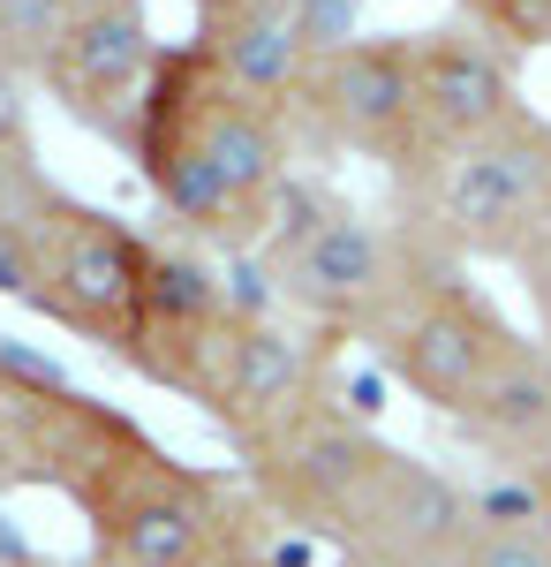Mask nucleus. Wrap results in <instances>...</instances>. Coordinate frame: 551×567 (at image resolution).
Returning <instances> with one entry per match:
<instances>
[{
  "label": "nucleus",
  "mask_w": 551,
  "mask_h": 567,
  "mask_svg": "<svg viewBox=\"0 0 551 567\" xmlns=\"http://www.w3.org/2000/svg\"><path fill=\"white\" fill-rule=\"evenodd\" d=\"M197 8H205L197 16L205 61L250 99H272L295 114L310 61L333 45V31L318 23V0H197Z\"/></svg>",
  "instance_id": "nucleus-11"
},
{
  "label": "nucleus",
  "mask_w": 551,
  "mask_h": 567,
  "mask_svg": "<svg viewBox=\"0 0 551 567\" xmlns=\"http://www.w3.org/2000/svg\"><path fill=\"white\" fill-rule=\"evenodd\" d=\"M205 567H272V553L257 545V529H235V537H227V553H212Z\"/></svg>",
  "instance_id": "nucleus-20"
},
{
  "label": "nucleus",
  "mask_w": 551,
  "mask_h": 567,
  "mask_svg": "<svg viewBox=\"0 0 551 567\" xmlns=\"http://www.w3.org/2000/svg\"><path fill=\"white\" fill-rule=\"evenodd\" d=\"M408 45H416V99H424V130L438 159L468 136H491L529 106L513 53L499 39H484L476 23H446V31H424Z\"/></svg>",
  "instance_id": "nucleus-12"
},
{
  "label": "nucleus",
  "mask_w": 551,
  "mask_h": 567,
  "mask_svg": "<svg viewBox=\"0 0 551 567\" xmlns=\"http://www.w3.org/2000/svg\"><path fill=\"white\" fill-rule=\"evenodd\" d=\"M484 454H499L507 470H529L551 454V349L544 341H513V355L484 379V393L454 416Z\"/></svg>",
  "instance_id": "nucleus-14"
},
{
  "label": "nucleus",
  "mask_w": 551,
  "mask_h": 567,
  "mask_svg": "<svg viewBox=\"0 0 551 567\" xmlns=\"http://www.w3.org/2000/svg\"><path fill=\"white\" fill-rule=\"evenodd\" d=\"M295 122H310L325 144L355 152V159H378L393 182L438 175L424 99H416V45L408 39H363V31L333 39L295 91Z\"/></svg>",
  "instance_id": "nucleus-3"
},
{
  "label": "nucleus",
  "mask_w": 551,
  "mask_h": 567,
  "mask_svg": "<svg viewBox=\"0 0 551 567\" xmlns=\"http://www.w3.org/2000/svg\"><path fill=\"white\" fill-rule=\"evenodd\" d=\"M454 8H461V23H476L507 53H544L551 45V0H454Z\"/></svg>",
  "instance_id": "nucleus-16"
},
{
  "label": "nucleus",
  "mask_w": 551,
  "mask_h": 567,
  "mask_svg": "<svg viewBox=\"0 0 551 567\" xmlns=\"http://www.w3.org/2000/svg\"><path fill=\"white\" fill-rule=\"evenodd\" d=\"M144 258H152V243L128 235L122 219L53 197L45 227H39V296L31 303L69 318V326H84V333H98L106 349H122L136 296H144Z\"/></svg>",
  "instance_id": "nucleus-8"
},
{
  "label": "nucleus",
  "mask_w": 551,
  "mask_h": 567,
  "mask_svg": "<svg viewBox=\"0 0 551 567\" xmlns=\"http://www.w3.org/2000/svg\"><path fill=\"white\" fill-rule=\"evenodd\" d=\"M31 144V99H23V69L0 61V152H23Z\"/></svg>",
  "instance_id": "nucleus-18"
},
{
  "label": "nucleus",
  "mask_w": 551,
  "mask_h": 567,
  "mask_svg": "<svg viewBox=\"0 0 551 567\" xmlns=\"http://www.w3.org/2000/svg\"><path fill=\"white\" fill-rule=\"evenodd\" d=\"M152 69H159V39L144 23V0H84L61 45L45 53V76L69 91V106L106 114L114 130L136 114Z\"/></svg>",
  "instance_id": "nucleus-13"
},
{
  "label": "nucleus",
  "mask_w": 551,
  "mask_h": 567,
  "mask_svg": "<svg viewBox=\"0 0 551 567\" xmlns=\"http://www.w3.org/2000/svg\"><path fill=\"white\" fill-rule=\"evenodd\" d=\"M378 454H385V439L371 432V416H355V409L333 401V386H325L310 409H295L280 432L264 439L257 454H242V470H250V499L272 523L302 529V537H310V529L333 537L340 515H347V499L378 470Z\"/></svg>",
  "instance_id": "nucleus-5"
},
{
  "label": "nucleus",
  "mask_w": 551,
  "mask_h": 567,
  "mask_svg": "<svg viewBox=\"0 0 551 567\" xmlns=\"http://www.w3.org/2000/svg\"><path fill=\"white\" fill-rule=\"evenodd\" d=\"M76 8H84V0H0V61H15V69L39 61L45 69V53L76 23Z\"/></svg>",
  "instance_id": "nucleus-15"
},
{
  "label": "nucleus",
  "mask_w": 551,
  "mask_h": 567,
  "mask_svg": "<svg viewBox=\"0 0 551 567\" xmlns=\"http://www.w3.org/2000/svg\"><path fill=\"white\" fill-rule=\"evenodd\" d=\"M318 393H325V349L302 341L280 310L235 303V326L219 341V363H212V379H205V393H197L212 409V424L235 439V454H257Z\"/></svg>",
  "instance_id": "nucleus-7"
},
{
  "label": "nucleus",
  "mask_w": 551,
  "mask_h": 567,
  "mask_svg": "<svg viewBox=\"0 0 551 567\" xmlns=\"http://www.w3.org/2000/svg\"><path fill=\"white\" fill-rule=\"evenodd\" d=\"M513 272H521V296H529V318H537V341L551 349V243H537Z\"/></svg>",
  "instance_id": "nucleus-19"
},
{
  "label": "nucleus",
  "mask_w": 551,
  "mask_h": 567,
  "mask_svg": "<svg viewBox=\"0 0 551 567\" xmlns=\"http://www.w3.org/2000/svg\"><path fill=\"white\" fill-rule=\"evenodd\" d=\"M521 477H529V499H537V529H544V545H551V454H544V462H529Z\"/></svg>",
  "instance_id": "nucleus-21"
},
{
  "label": "nucleus",
  "mask_w": 551,
  "mask_h": 567,
  "mask_svg": "<svg viewBox=\"0 0 551 567\" xmlns=\"http://www.w3.org/2000/svg\"><path fill=\"white\" fill-rule=\"evenodd\" d=\"M454 567H551V545H544L537 523H491V515H484Z\"/></svg>",
  "instance_id": "nucleus-17"
},
{
  "label": "nucleus",
  "mask_w": 551,
  "mask_h": 567,
  "mask_svg": "<svg viewBox=\"0 0 551 567\" xmlns=\"http://www.w3.org/2000/svg\"><path fill=\"white\" fill-rule=\"evenodd\" d=\"M257 272L272 280V303L318 326V333H378L393 303L438 272V265H461L430 219H378L347 197H325V189H295L280 197L272 213V235L250 250Z\"/></svg>",
  "instance_id": "nucleus-1"
},
{
  "label": "nucleus",
  "mask_w": 551,
  "mask_h": 567,
  "mask_svg": "<svg viewBox=\"0 0 551 567\" xmlns=\"http://www.w3.org/2000/svg\"><path fill=\"white\" fill-rule=\"evenodd\" d=\"M371 341H378L385 371L416 393L424 409L461 416L468 401L484 393V379L513 355L521 333L468 288L461 265H438V272H424V280L393 303V318H385Z\"/></svg>",
  "instance_id": "nucleus-4"
},
{
  "label": "nucleus",
  "mask_w": 551,
  "mask_h": 567,
  "mask_svg": "<svg viewBox=\"0 0 551 567\" xmlns=\"http://www.w3.org/2000/svg\"><path fill=\"white\" fill-rule=\"evenodd\" d=\"M227 326H235V288L212 280V265L197 258V243L152 250V258H144L136 318H128V333H122L114 355H128L144 379H159V386H174V393H205Z\"/></svg>",
  "instance_id": "nucleus-10"
},
{
  "label": "nucleus",
  "mask_w": 551,
  "mask_h": 567,
  "mask_svg": "<svg viewBox=\"0 0 551 567\" xmlns=\"http://www.w3.org/2000/svg\"><path fill=\"white\" fill-rule=\"evenodd\" d=\"M91 515H98L106 567H205L242 529L235 507H219L212 484L159 462V454H144Z\"/></svg>",
  "instance_id": "nucleus-9"
},
{
  "label": "nucleus",
  "mask_w": 551,
  "mask_h": 567,
  "mask_svg": "<svg viewBox=\"0 0 551 567\" xmlns=\"http://www.w3.org/2000/svg\"><path fill=\"white\" fill-rule=\"evenodd\" d=\"M476 492L454 484L446 470H430L416 454L385 446L378 470L363 477V492L347 499L333 545L347 567H454L461 545L476 537Z\"/></svg>",
  "instance_id": "nucleus-6"
},
{
  "label": "nucleus",
  "mask_w": 551,
  "mask_h": 567,
  "mask_svg": "<svg viewBox=\"0 0 551 567\" xmlns=\"http://www.w3.org/2000/svg\"><path fill=\"white\" fill-rule=\"evenodd\" d=\"M430 235L461 265H521L551 243V122L521 106L491 136H468L424 182Z\"/></svg>",
  "instance_id": "nucleus-2"
}]
</instances>
